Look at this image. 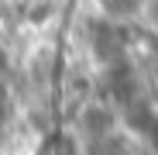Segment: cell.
Masks as SVG:
<instances>
[{
	"mask_svg": "<svg viewBox=\"0 0 158 155\" xmlns=\"http://www.w3.org/2000/svg\"><path fill=\"white\" fill-rule=\"evenodd\" d=\"M65 127L83 141V145H96L103 138H110L114 131H120V110L114 107L110 100L103 97H93L86 103H79V107L65 117Z\"/></svg>",
	"mask_w": 158,
	"mask_h": 155,
	"instance_id": "1",
	"label": "cell"
}]
</instances>
